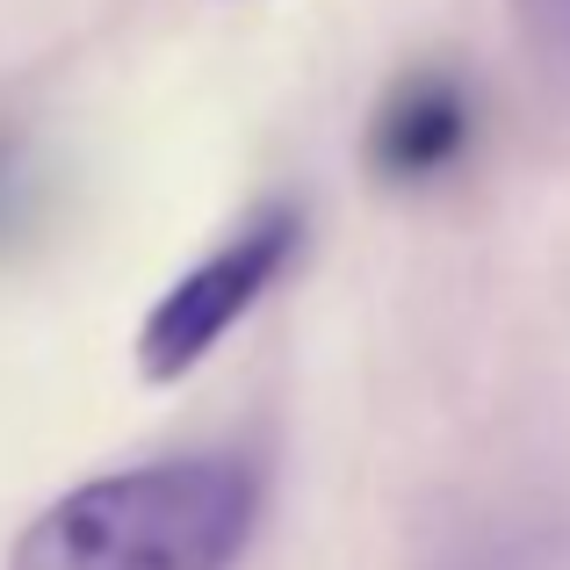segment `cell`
<instances>
[{
	"label": "cell",
	"mask_w": 570,
	"mask_h": 570,
	"mask_svg": "<svg viewBox=\"0 0 570 570\" xmlns=\"http://www.w3.org/2000/svg\"><path fill=\"white\" fill-rule=\"evenodd\" d=\"M520 29L534 37V51L549 58V66L570 72V0H513Z\"/></svg>",
	"instance_id": "5b68a950"
},
{
	"label": "cell",
	"mask_w": 570,
	"mask_h": 570,
	"mask_svg": "<svg viewBox=\"0 0 570 570\" xmlns=\"http://www.w3.org/2000/svg\"><path fill=\"white\" fill-rule=\"evenodd\" d=\"M476 138V101L448 66H412L390 80V95L368 116V167L390 188L441 181Z\"/></svg>",
	"instance_id": "3957f363"
},
{
	"label": "cell",
	"mask_w": 570,
	"mask_h": 570,
	"mask_svg": "<svg viewBox=\"0 0 570 570\" xmlns=\"http://www.w3.org/2000/svg\"><path fill=\"white\" fill-rule=\"evenodd\" d=\"M261 520L246 455H167L51 499L8 549V570H232Z\"/></svg>",
	"instance_id": "6da1fadb"
},
{
	"label": "cell",
	"mask_w": 570,
	"mask_h": 570,
	"mask_svg": "<svg viewBox=\"0 0 570 570\" xmlns=\"http://www.w3.org/2000/svg\"><path fill=\"white\" fill-rule=\"evenodd\" d=\"M304 246V209L296 203H267L224 238L209 261H195L181 282L159 289V304L138 325V376L145 383H181L217 354V340L261 304L282 282V267Z\"/></svg>",
	"instance_id": "7a4b0ae2"
},
{
	"label": "cell",
	"mask_w": 570,
	"mask_h": 570,
	"mask_svg": "<svg viewBox=\"0 0 570 570\" xmlns=\"http://www.w3.org/2000/svg\"><path fill=\"white\" fill-rule=\"evenodd\" d=\"M29 159H22V138L14 130H0V246H8L14 232L29 224Z\"/></svg>",
	"instance_id": "277c9868"
}]
</instances>
